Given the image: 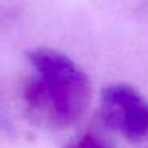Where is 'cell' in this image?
<instances>
[{
    "label": "cell",
    "instance_id": "7a4b0ae2",
    "mask_svg": "<svg viewBox=\"0 0 148 148\" xmlns=\"http://www.w3.org/2000/svg\"><path fill=\"white\" fill-rule=\"evenodd\" d=\"M100 115L108 127L129 140H140L148 134V103L127 84H110L102 91Z\"/></svg>",
    "mask_w": 148,
    "mask_h": 148
},
{
    "label": "cell",
    "instance_id": "3957f363",
    "mask_svg": "<svg viewBox=\"0 0 148 148\" xmlns=\"http://www.w3.org/2000/svg\"><path fill=\"white\" fill-rule=\"evenodd\" d=\"M67 148H108V147L100 138L94 137L92 134H86V135H81L80 138H77L75 142H72Z\"/></svg>",
    "mask_w": 148,
    "mask_h": 148
},
{
    "label": "cell",
    "instance_id": "6da1fadb",
    "mask_svg": "<svg viewBox=\"0 0 148 148\" xmlns=\"http://www.w3.org/2000/svg\"><path fill=\"white\" fill-rule=\"evenodd\" d=\"M27 59L37 72L24 94L34 116L48 127L78 121L92 96L88 75L70 58L51 48L32 49Z\"/></svg>",
    "mask_w": 148,
    "mask_h": 148
}]
</instances>
